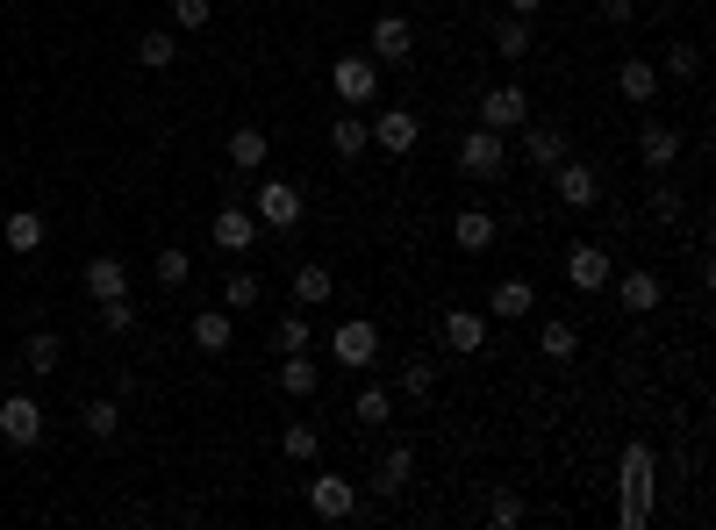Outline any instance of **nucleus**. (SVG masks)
Returning <instances> with one entry per match:
<instances>
[{
	"mask_svg": "<svg viewBox=\"0 0 716 530\" xmlns=\"http://www.w3.org/2000/svg\"><path fill=\"white\" fill-rule=\"evenodd\" d=\"M251 216H258V230H294V222L309 216V201H301L294 179H258L251 187Z\"/></svg>",
	"mask_w": 716,
	"mask_h": 530,
	"instance_id": "obj_1",
	"label": "nucleus"
},
{
	"mask_svg": "<svg viewBox=\"0 0 716 530\" xmlns=\"http://www.w3.org/2000/svg\"><path fill=\"white\" fill-rule=\"evenodd\" d=\"M645 517H652V451L631 445V451H623V502H616V523L637 530Z\"/></svg>",
	"mask_w": 716,
	"mask_h": 530,
	"instance_id": "obj_2",
	"label": "nucleus"
},
{
	"mask_svg": "<svg viewBox=\"0 0 716 530\" xmlns=\"http://www.w3.org/2000/svg\"><path fill=\"white\" fill-rule=\"evenodd\" d=\"M365 58H373V65H408V58H416V29H408V14H380L373 22V37H365Z\"/></svg>",
	"mask_w": 716,
	"mask_h": 530,
	"instance_id": "obj_3",
	"label": "nucleus"
},
{
	"mask_svg": "<svg viewBox=\"0 0 716 530\" xmlns=\"http://www.w3.org/2000/svg\"><path fill=\"white\" fill-rule=\"evenodd\" d=\"M480 123L501 129V136H516V129L530 123V94H523V86H509V80L487 86V94H480Z\"/></svg>",
	"mask_w": 716,
	"mask_h": 530,
	"instance_id": "obj_4",
	"label": "nucleus"
},
{
	"mask_svg": "<svg viewBox=\"0 0 716 530\" xmlns=\"http://www.w3.org/2000/svg\"><path fill=\"white\" fill-rule=\"evenodd\" d=\"M330 86H338V101H344V108H365V101L380 94V65L352 51V58H338V65H330Z\"/></svg>",
	"mask_w": 716,
	"mask_h": 530,
	"instance_id": "obj_5",
	"label": "nucleus"
},
{
	"mask_svg": "<svg viewBox=\"0 0 716 530\" xmlns=\"http://www.w3.org/2000/svg\"><path fill=\"white\" fill-rule=\"evenodd\" d=\"M501 144H509V136L487 129V123L466 129V136H459V173H466V179H495V173H501Z\"/></svg>",
	"mask_w": 716,
	"mask_h": 530,
	"instance_id": "obj_6",
	"label": "nucleus"
},
{
	"mask_svg": "<svg viewBox=\"0 0 716 530\" xmlns=\"http://www.w3.org/2000/svg\"><path fill=\"white\" fill-rule=\"evenodd\" d=\"M330 358H338V366H373V358H380V330L365 323V315L338 323V330H330Z\"/></svg>",
	"mask_w": 716,
	"mask_h": 530,
	"instance_id": "obj_7",
	"label": "nucleus"
},
{
	"mask_svg": "<svg viewBox=\"0 0 716 530\" xmlns=\"http://www.w3.org/2000/svg\"><path fill=\"white\" fill-rule=\"evenodd\" d=\"M309 509H315V517H330V523L359 517V480H344V474H323V480H309Z\"/></svg>",
	"mask_w": 716,
	"mask_h": 530,
	"instance_id": "obj_8",
	"label": "nucleus"
},
{
	"mask_svg": "<svg viewBox=\"0 0 716 530\" xmlns=\"http://www.w3.org/2000/svg\"><path fill=\"white\" fill-rule=\"evenodd\" d=\"M0 437H8L14 451L43 445V408L29 402V395H8V402H0Z\"/></svg>",
	"mask_w": 716,
	"mask_h": 530,
	"instance_id": "obj_9",
	"label": "nucleus"
},
{
	"mask_svg": "<svg viewBox=\"0 0 716 530\" xmlns=\"http://www.w3.org/2000/svg\"><path fill=\"white\" fill-rule=\"evenodd\" d=\"M437 337H445V352L474 358L480 344H487V315L480 309H445V315H437Z\"/></svg>",
	"mask_w": 716,
	"mask_h": 530,
	"instance_id": "obj_10",
	"label": "nucleus"
},
{
	"mask_svg": "<svg viewBox=\"0 0 716 530\" xmlns=\"http://www.w3.org/2000/svg\"><path fill=\"white\" fill-rule=\"evenodd\" d=\"M567 280L581 287V294H602V287L616 280V259H609L602 245H573V251H567Z\"/></svg>",
	"mask_w": 716,
	"mask_h": 530,
	"instance_id": "obj_11",
	"label": "nucleus"
},
{
	"mask_svg": "<svg viewBox=\"0 0 716 530\" xmlns=\"http://www.w3.org/2000/svg\"><path fill=\"white\" fill-rule=\"evenodd\" d=\"M373 144L387 150V158H408V150L423 144V123L408 108H380V123H373Z\"/></svg>",
	"mask_w": 716,
	"mask_h": 530,
	"instance_id": "obj_12",
	"label": "nucleus"
},
{
	"mask_svg": "<svg viewBox=\"0 0 716 530\" xmlns=\"http://www.w3.org/2000/svg\"><path fill=\"white\" fill-rule=\"evenodd\" d=\"M552 179H559V201H567V208H595V201H602L595 165H581V158H559V165H552Z\"/></svg>",
	"mask_w": 716,
	"mask_h": 530,
	"instance_id": "obj_13",
	"label": "nucleus"
},
{
	"mask_svg": "<svg viewBox=\"0 0 716 530\" xmlns=\"http://www.w3.org/2000/svg\"><path fill=\"white\" fill-rule=\"evenodd\" d=\"M616 301H623L631 315H652V309L666 301V280H660V272H645V266H637V272H623V280H616Z\"/></svg>",
	"mask_w": 716,
	"mask_h": 530,
	"instance_id": "obj_14",
	"label": "nucleus"
},
{
	"mask_svg": "<svg viewBox=\"0 0 716 530\" xmlns=\"http://www.w3.org/2000/svg\"><path fill=\"white\" fill-rule=\"evenodd\" d=\"M523 158L538 165V173H552V165L567 158V129H552V123H523Z\"/></svg>",
	"mask_w": 716,
	"mask_h": 530,
	"instance_id": "obj_15",
	"label": "nucleus"
},
{
	"mask_svg": "<svg viewBox=\"0 0 716 530\" xmlns=\"http://www.w3.org/2000/svg\"><path fill=\"white\" fill-rule=\"evenodd\" d=\"M216 245L222 251H251L258 245V216L251 208H216Z\"/></svg>",
	"mask_w": 716,
	"mask_h": 530,
	"instance_id": "obj_16",
	"label": "nucleus"
},
{
	"mask_svg": "<svg viewBox=\"0 0 716 530\" xmlns=\"http://www.w3.org/2000/svg\"><path fill=\"white\" fill-rule=\"evenodd\" d=\"M616 94L645 108V101L660 94V65H645V58H623V65H616Z\"/></svg>",
	"mask_w": 716,
	"mask_h": 530,
	"instance_id": "obj_17",
	"label": "nucleus"
},
{
	"mask_svg": "<svg viewBox=\"0 0 716 530\" xmlns=\"http://www.w3.org/2000/svg\"><path fill=\"white\" fill-rule=\"evenodd\" d=\"M637 158H645L652 173H666V165L681 158V136L666 129V123H645V129H637Z\"/></svg>",
	"mask_w": 716,
	"mask_h": 530,
	"instance_id": "obj_18",
	"label": "nucleus"
},
{
	"mask_svg": "<svg viewBox=\"0 0 716 530\" xmlns=\"http://www.w3.org/2000/svg\"><path fill=\"white\" fill-rule=\"evenodd\" d=\"M452 245L459 251H487L495 245V216H487V208H459V216H452Z\"/></svg>",
	"mask_w": 716,
	"mask_h": 530,
	"instance_id": "obj_19",
	"label": "nucleus"
},
{
	"mask_svg": "<svg viewBox=\"0 0 716 530\" xmlns=\"http://www.w3.org/2000/svg\"><path fill=\"white\" fill-rule=\"evenodd\" d=\"M280 387H287V395H315V387H323V366H315V358L309 352H280Z\"/></svg>",
	"mask_w": 716,
	"mask_h": 530,
	"instance_id": "obj_20",
	"label": "nucleus"
},
{
	"mask_svg": "<svg viewBox=\"0 0 716 530\" xmlns=\"http://www.w3.org/2000/svg\"><path fill=\"white\" fill-rule=\"evenodd\" d=\"M330 287H338V280H330L323 259H301V266H294V301H301V309H323Z\"/></svg>",
	"mask_w": 716,
	"mask_h": 530,
	"instance_id": "obj_21",
	"label": "nucleus"
},
{
	"mask_svg": "<svg viewBox=\"0 0 716 530\" xmlns=\"http://www.w3.org/2000/svg\"><path fill=\"white\" fill-rule=\"evenodd\" d=\"M330 150H338L344 165L365 158V150H373V123H359V115H338V123H330Z\"/></svg>",
	"mask_w": 716,
	"mask_h": 530,
	"instance_id": "obj_22",
	"label": "nucleus"
},
{
	"mask_svg": "<svg viewBox=\"0 0 716 530\" xmlns=\"http://www.w3.org/2000/svg\"><path fill=\"white\" fill-rule=\"evenodd\" d=\"M230 337H237V323H230V309H201L194 315V344H201V352H230Z\"/></svg>",
	"mask_w": 716,
	"mask_h": 530,
	"instance_id": "obj_23",
	"label": "nucleus"
},
{
	"mask_svg": "<svg viewBox=\"0 0 716 530\" xmlns=\"http://www.w3.org/2000/svg\"><path fill=\"white\" fill-rule=\"evenodd\" d=\"M408 474H416V451H408V445H387V459L373 466V488H380V495H402Z\"/></svg>",
	"mask_w": 716,
	"mask_h": 530,
	"instance_id": "obj_24",
	"label": "nucleus"
},
{
	"mask_svg": "<svg viewBox=\"0 0 716 530\" xmlns=\"http://www.w3.org/2000/svg\"><path fill=\"white\" fill-rule=\"evenodd\" d=\"M86 294H94V301L129 294V266H122V259H94V266H86Z\"/></svg>",
	"mask_w": 716,
	"mask_h": 530,
	"instance_id": "obj_25",
	"label": "nucleus"
},
{
	"mask_svg": "<svg viewBox=\"0 0 716 530\" xmlns=\"http://www.w3.org/2000/svg\"><path fill=\"white\" fill-rule=\"evenodd\" d=\"M0 230H8V251H37L43 245V216H37V208H8Z\"/></svg>",
	"mask_w": 716,
	"mask_h": 530,
	"instance_id": "obj_26",
	"label": "nucleus"
},
{
	"mask_svg": "<svg viewBox=\"0 0 716 530\" xmlns=\"http://www.w3.org/2000/svg\"><path fill=\"white\" fill-rule=\"evenodd\" d=\"M266 129H251V123H243V129H230V165H237V173H258V165H266Z\"/></svg>",
	"mask_w": 716,
	"mask_h": 530,
	"instance_id": "obj_27",
	"label": "nucleus"
},
{
	"mask_svg": "<svg viewBox=\"0 0 716 530\" xmlns=\"http://www.w3.org/2000/svg\"><path fill=\"white\" fill-rule=\"evenodd\" d=\"M530 309H538L530 280H501V287H495V315H501V323H516V315H530Z\"/></svg>",
	"mask_w": 716,
	"mask_h": 530,
	"instance_id": "obj_28",
	"label": "nucleus"
},
{
	"mask_svg": "<svg viewBox=\"0 0 716 530\" xmlns=\"http://www.w3.org/2000/svg\"><path fill=\"white\" fill-rule=\"evenodd\" d=\"M136 58H144L151 72H165V65H173V58H179V37H173V29H151V37L136 43Z\"/></svg>",
	"mask_w": 716,
	"mask_h": 530,
	"instance_id": "obj_29",
	"label": "nucleus"
},
{
	"mask_svg": "<svg viewBox=\"0 0 716 530\" xmlns=\"http://www.w3.org/2000/svg\"><path fill=\"white\" fill-rule=\"evenodd\" d=\"M538 344H544V358H559V366H567V358L581 352V330H573V323H544Z\"/></svg>",
	"mask_w": 716,
	"mask_h": 530,
	"instance_id": "obj_30",
	"label": "nucleus"
},
{
	"mask_svg": "<svg viewBox=\"0 0 716 530\" xmlns=\"http://www.w3.org/2000/svg\"><path fill=\"white\" fill-rule=\"evenodd\" d=\"M495 51H501V58H530V22H523V14L495 22Z\"/></svg>",
	"mask_w": 716,
	"mask_h": 530,
	"instance_id": "obj_31",
	"label": "nucleus"
},
{
	"mask_svg": "<svg viewBox=\"0 0 716 530\" xmlns=\"http://www.w3.org/2000/svg\"><path fill=\"white\" fill-rule=\"evenodd\" d=\"M430 387H437V366H430V358H408V366H402V395L408 402H430Z\"/></svg>",
	"mask_w": 716,
	"mask_h": 530,
	"instance_id": "obj_32",
	"label": "nucleus"
},
{
	"mask_svg": "<svg viewBox=\"0 0 716 530\" xmlns=\"http://www.w3.org/2000/svg\"><path fill=\"white\" fill-rule=\"evenodd\" d=\"M280 451H287V459H315V451H323V437H315V423H287Z\"/></svg>",
	"mask_w": 716,
	"mask_h": 530,
	"instance_id": "obj_33",
	"label": "nucleus"
},
{
	"mask_svg": "<svg viewBox=\"0 0 716 530\" xmlns=\"http://www.w3.org/2000/svg\"><path fill=\"white\" fill-rule=\"evenodd\" d=\"M258 294H266V280H258V272H230V287H222V309H251Z\"/></svg>",
	"mask_w": 716,
	"mask_h": 530,
	"instance_id": "obj_34",
	"label": "nucleus"
},
{
	"mask_svg": "<svg viewBox=\"0 0 716 530\" xmlns=\"http://www.w3.org/2000/svg\"><path fill=\"white\" fill-rule=\"evenodd\" d=\"M22 366H29V373H51V366H58V337H51V330H37V337L22 344Z\"/></svg>",
	"mask_w": 716,
	"mask_h": 530,
	"instance_id": "obj_35",
	"label": "nucleus"
},
{
	"mask_svg": "<svg viewBox=\"0 0 716 530\" xmlns=\"http://www.w3.org/2000/svg\"><path fill=\"white\" fill-rule=\"evenodd\" d=\"M695 65H703V51H695V43H674L666 65H660V80H695Z\"/></svg>",
	"mask_w": 716,
	"mask_h": 530,
	"instance_id": "obj_36",
	"label": "nucleus"
},
{
	"mask_svg": "<svg viewBox=\"0 0 716 530\" xmlns=\"http://www.w3.org/2000/svg\"><path fill=\"white\" fill-rule=\"evenodd\" d=\"M216 22V0H173V29H208Z\"/></svg>",
	"mask_w": 716,
	"mask_h": 530,
	"instance_id": "obj_37",
	"label": "nucleus"
},
{
	"mask_svg": "<svg viewBox=\"0 0 716 530\" xmlns=\"http://www.w3.org/2000/svg\"><path fill=\"white\" fill-rule=\"evenodd\" d=\"M80 423H86V437H101V445H108L122 416H115V402H86V416H80Z\"/></svg>",
	"mask_w": 716,
	"mask_h": 530,
	"instance_id": "obj_38",
	"label": "nucleus"
},
{
	"mask_svg": "<svg viewBox=\"0 0 716 530\" xmlns=\"http://www.w3.org/2000/svg\"><path fill=\"white\" fill-rule=\"evenodd\" d=\"M272 337H280V352H309V315H280Z\"/></svg>",
	"mask_w": 716,
	"mask_h": 530,
	"instance_id": "obj_39",
	"label": "nucleus"
},
{
	"mask_svg": "<svg viewBox=\"0 0 716 530\" xmlns=\"http://www.w3.org/2000/svg\"><path fill=\"white\" fill-rule=\"evenodd\" d=\"M187 272H194L187 251H158V287H187Z\"/></svg>",
	"mask_w": 716,
	"mask_h": 530,
	"instance_id": "obj_40",
	"label": "nucleus"
},
{
	"mask_svg": "<svg viewBox=\"0 0 716 530\" xmlns=\"http://www.w3.org/2000/svg\"><path fill=\"white\" fill-rule=\"evenodd\" d=\"M352 416L359 423H387V387H365V395L352 402Z\"/></svg>",
	"mask_w": 716,
	"mask_h": 530,
	"instance_id": "obj_41",
	"label": "nucleus"
},
{
	"mask_svg": "<svg viewBox=\"0 0 716 530\" xmlns=\"http://www.w3.org/2000/svg\"><path fill=\"white\" fill-rule=\"evenodd\" d=\"M101 323H108V330H129V323H136V309H129V294H115V301H101Z\"/></svg>",
	"mask_w": 716,
	"mask_h": 530,
	"instance_id": "obj_42",
	"label": "nucleus"
},
{
	"mask_svg": "<svg viewBox=\"0 0 716 530\" xmlns=\"http://www.w3.org/2000/svg\"><path fill=\"white\" fill-rule=\"evenodd\" d=\"M487 517L509 530V523H523V502H516V495H495V509H487Z\"/></svg>",
	"mask_w": 716,
	"mask_h": 530,
	"instance_id": "obj_43",
	"label": "nucleus"
},
{
	"mask_svg": "<svg viewBox=\"0 0 716 530\" xmlns=\"http://www.w3.org/2000/svg\"><path fill=\"white\" fill-rule=\"evenodd\" d=\"M652 216L674 222V216H681V194H674V187H660V194H652Z\"/></svg>",
	"mask_w": 716,
	"mask_h": 530,
	"instance_id": "obj_44",
	"label": "nucleus"
},
{
	"mask_svg": "<svg viewBox=\"0 0 716 530\" xmlns=\"http://www.w3.org/2000/svg\"><path fill=\"white\" fill-rule=\"evenodd\" d=\"M602 14L609 22H631V0H602Z\"/></svg>",
	"mask_w": 716,
	"mask_h": 530,
	"instance_id": "obj_45",
	"label": "nucleus"
},
{
	"mask_svg": "<svg viewBox=\"0 0 716 530\" xmlns=\"http://www.w3.org/2000/svg\"><path fill=\"white\" fill-rule=\"evenodd\" d=\"M544 8V0H509V14H538Z\"/></svg>",
	"mask_w": 716,
	"mask_h": 530,
	"instance_id": "obj_46",
	"label": "nucleus"
},
{
	"mask_svg": "<svg viewBox=\"0 0 716 530\" xmlns=\"http://www.w3.org/2000/svg\"><path fill=\"white\" fill-rule=\"evenodd\" d=\"M0 216H8V194H0Z\"/></svg>",
	"mask_w": 716,
	"mask_h": 530,
	"instance_id": "obj_47",
	"label": "nucleus"
}]
</instances>
